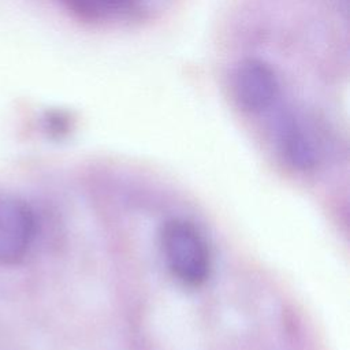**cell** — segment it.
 <instances>
[{
  "label": "cell",
  "mask_w": 350,
  "mask_h": 350,
  "mask_svg": "<svg viewBox=\"0 0 350 350\" xmlns=\"http://www.w3.org/2000/svg\"><path fill=\"white\" fill-rule=\"evenodd\" d=\"M161 247L171 273L187 286H198L209 275L211 254L200 230L185 219L168 220L161 232Z\"/></svg>",
  "instance_id": "6da1fadb"
},
{
  "label": "cell",
  "mask_w": 350,
  "mask_h": 350,
  "mask_svg": "<svg viewBox=\"0 0 350 350\" xmlns=\"http://www.w3.org/2000/svg\"><path fill=\"white\" fill-rule=\"evenodd\" d=\"M36 230L31 208L15 196L0 193V265L21 262L33 245Z\"/></svg>",
  "instance_id": "7a4b0ae2"
},
{
  "label": "cell",
  "mask_w": 350,
  "mask_h": 350,
  "mask_svg": "<svg viewBox=\"0 0 350 350\" xmlns=\"http://www.w3.org/2000/svg\"><path fill=\"white\" fill-rule=\"evenodd\" d=\"M231 93L241 109L258 113L276 101L280 85L271 66L257 59H246L231 75Z\"/></svg>",
  "instance_id": "3957f363"
},
{
  "label": "cell",
  "mask_w": 350,
  "mask_h": 350,
  "mask_svg": "<svg viewBox=\"0 0 350 350\" xmlns=\"http://www.w3.org/2000/svg\"><path fill=\"white\" fill-rule=\"evenodd\" d=\"M276 139L280 153L291 165L306 170L316 164L320 142L308 119L294 113L283 116L276 127Z\"/></svg>",
  "instance_id": "277c9868"
},
{
  "label": "cell",
  "mask_w": 350,
  "mask_h": 350,
  "mask_svg": "<svg viewBox=\"0 0 350 350\" xmlns=\"http://www.w3.org/2000/svg\"><path fill=\"white\" fill-rule=\"evenodd\" d=\"M74 12L86 18H104L124 11L134 0H62Z\"/></svg>",
  "instance_id": "5b68a950"
}]
</instances>
